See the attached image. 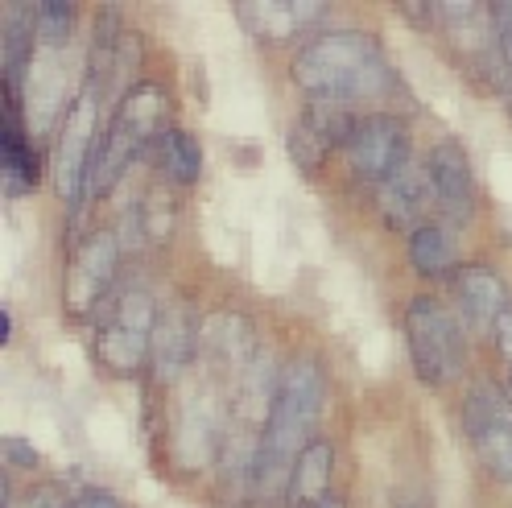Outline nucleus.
Returning <instances> with one entry per match:
<instances>
[{"label":"nucleus","instance_id":"obj_1","mask_svg":"<svg viewBox=\"0 0 512 508\" xmlns=\"http://www.w3.org/2000/svg\"><path fill=\"white\" fill-rule=\"evenodd\" d=\"M323 368L310 356H294L277 372V393L269 405V418L261 426V442H256L252 459V496L261 504H285V488H290V471L302 447L314 438L310 430L323 414Z\"/></svg>","mask_w":512,"mask_h":508},{"label":"nucleus","instance_id":"obj_2","mask_svg":"<svg viewBox=\"0 0 512 508\" xmlns=\"http://www.w3.org/2000/svg\"><path fill=\"white\" fill-rule=\"evenodd\" d=\"M294 83L318 104H360L397 91L393 62L368 29H323L298 46L290 62Z\"/></svg>","mask_w":512,"mask_h":508},{"label":"nucleus","instance_id":"obj_3","mask_svg":"<svg viewBox=\"0 0 512 508\" xmlns=\"http://www.w3.org/2000/svg\"><path fill=\"white\" fill-rule=\"evenodd\" d=\"M170 100H166V87L153 83V79H137L120 95V104L108 120V129L100 133V145H95V162H91V178L87 190L91 195H104L112 190V182L120 178V170L133 162V157L157 141L170 129Z\"/></svg>","mask_w":512,"mask_h":508},{"label":"nucleus","instance_id":"obj_4","mask_svg":"<svg viewBox=\"0 0 512 508\" xmlns=\"http://www.w3.org/2000/svg\"><path fill=\"white\" fill-rule=\"evenodd\" d=\"M405 339H409V356L413 372L426 385H446L455 380L467 364V335L463 323L455 319V310L434 294H413L405 306Z\"/></svg>","mask_w":512,"mask_h":508},{"label":"nucleus","instance_id":"obj_5","mask_svg":"<svg viewBox=\"0 0 512 508\" xmlns=\"http://www.w3.org/2000/svg\"><path fill=\"white\" fill-rule=\"evenodd\" d=\"M95 120H100V100H95V83H87L67 104V116L58 124V145H54V190L67 207L83 199L87 178H91L95 145H100Z\"/></svg>","mask_w":512,"mask_h":508},{"label":"nucleus","instance_id":"obj_6","mask_svg":"<svg viewBox=\"0 0 512 508\" xmlns=\"http://www.w3.org/2000/svg\"><path fill=\"white\" fill-rule=\"evenodd\" d=\"M347 162L360 178L384 182L409 162V124L397 112H364L351 124Z\"/></svg>","mask_w":512,"mask_h":508},{"label":"nucleus","instance_id":"obj_7","mask_svg":"<svg viewBox=\"0 0 512 508\" xmlns=\"http://www.w3.org/2000/svg\"><path fill=\"white\" fill-rule=\"evenodd\" d=\"M116 261H120V236L112 228H95L79 240L75 257L67 265V310L75 319H87V314L104 302V294L112 290V277H116Z\"/></svg>","mask_w":512,"mask_h":508},{"label":"nucleus","instance_id":"obj_8","mask_svg":"<svg viewBox=\"0 0 512 508\" xmlns=\"http://www.w3.org/2000/svg\"><path fill=\"white\" fill-rule=\"evenodd\" d=\"M351 116L343 104H318L310 100L294 120H290V133H285V145H290V157L302 166V170H314L327 162V153L335 145H347L351 137Z\"/></svg>","mask_w":512,"mask_h":508},{"label":"nucleus","instance_id":"obj_9","mask_svg":"<svg viewBox=\"0 0 512 508\" xmlns=\"http://www.w3.org/2000/svg\"><path fill=\"white\" fill-rule=\"evenodd\" d=\"M426 174L434 186L438 207L455 219V224H467L475 215V174L471 162L459 141H434L430 157H426Z\"/></svg>","mask_w":512,"mask_h":508},{"label":"nucleus","instance_id":"obj_10","mask_svg":"<svg viewBox=\"0 0 512 508\" xmlns=\"http://www.w3.org/2000/svg\"><path fill=\"white\" fill-rule=\"evenodd\" d=\"M451 290H455V306L463 314V323L471 331H492L496 319L508 310V285L504 277L484 265V261H467L451 273Z\"/></svg>","mask_w":512,"mask_h":508},{"label":"nucleus","instance_id":"obj_11","mask_svg":"<svg viewBox=\"0 0 512 508\" xmlns=\"http://www.w3.org/2000/svg\"><path fill=\"white\" fill-rule=\"evenodd\" d=\"M203 339V327L195 323L182 302L157 310V323L149 335V364L157 372V380H174L178 372H186V364L195 360V347Z\"/></svg>","mask_w":512,"mask_h":508},{"label":"nucleus","instance_id":"obj_12","mask_svg":"<svg viewBox=\"0 0 512 508\" xmlns=\"http://www.w3.org/2000/svg\"><path fill=\"white\" fill-rule=\"evenodd\" d=\"M335 480V442L310 438L302 455L294 459L290 488H285V508H314L327 500V488Z\"/></svg>","mask_w":512,"mask_h":508},{"label":"nucleus","instance_id":"obj_13","mask_svg":"<svg viewBox=\"0 0 512 508\" xmlns=\"http://www.w3.org/2000/svg\"><path fill=\"white\" fill-rule=\"evenodd\" d=\"M0 166H5V190H29L38 182V153L25 137L21 108H17V87L5 83V120H0Z\"/></svg>","mask_w":512,"mask_h":508},{"label":"nucleus","instance_id":"obj_14","mask_svg":"<svg viewBox=\"0 0 512 508\" xmlns=\"http://www.w3.org/2000/svg\"><path fill=\"white\" fill-rule=\"evenodd\" d=\"M430 199H434V186H430L426 166H418V162H405L393 178L380 182V211L393 228L413 224V219L430 207Z\"/></svg>","mask_w":512,"mask_h":508},{"label":"nucleus","instance_id":"obj_15","mask_svg":"<svg viewBox=\"0 0 512 508\" xmlns=\"http://www.w3.org/2000/svg\"><path fill=\"white\" fill-rule=\"evenodd\" d=\"M240 21L261 38H290L314 17H323V5H302V0H256V5L236 9Z\"/></svg>","mask_w":512,"mask_h":508},{"label":"nucleus","instance_id":"obj_16","mask_svg":"<svg viewBox=\"0 0 512 508\" xmlns=\"http://www.w3.org/2000/svg\"><path fill=\"white\" fill-rule=\"evenodd\" d=\"M149 335L153 331H137V327H124V323L108 319V323H100V331H95V356H100L104 368L128 376V372L145 368V360H149Z\"/></svg>","mask_w":512,"mask_h":508},{"label":"nucleus","instance_id":"obj_17","mask_svg":"<svg viewBox=\"0 0 512 508\" xmlns=\"http://www.w3.org/2000/svg\"><path fill=\"white\" fill-rule=\"evenodd\" d=\"M467 434H471V447H475L479 463H484L496 480L512 484V414L467 422Z\"/></svg>","mask_w":512,"mask_h":508},{"label":"nucleus","instance_id":"obj_18","mask_svg":"<svg viewBox=\"0 0 512 508\" xmlns=\"http://www.w3.org/2000/svg\"><path fill=\"white\" fill-rule=\"evenodd\" d=\"M409 261L422 277H442L455 269V236L434 219L409 228Z\"/></svg>","mask_w":512,"mask_h":508},{"label":"nucleus","instance_id":"obj_19","mask_svg":"<svg viewBox=\"0 0 512 508\" xmlns=\"http://www.w3.org/2000/svg\"><path fill=\"white\" fill-rule=\"evenodd\" d=\"M203 343L223 364H240V368L252 364V327H248V319H240V314H215V319L203 327Z\"/></svg>","mask_w":512,"mask_h":508},{"label":"nucleus","instance_id":"obj_20","mask_svg":"<svg viewBox=\"0 0 512 508\" xmlns=\"http://www.w3.org/2000/svg\"><path fill=\"white\" fill-rule=\"evenodd\" d=\"M153 153H157V166L166 170L170 182H195L199 170H203V149L199 141L190 137L186 129L170 124V129L153 141Z\"/></svg>","mask_w":512,"mask_h":508},{"label":"nucleus","instance_id":"obj_21","mask_svg":"<svg viewBox=\"0 0 512 508\" xmlns=\"http://www.w3.org/2000/svg\"><path fill=\"white\" fill-rule=\"evenodd\" d=\"M215 447V418L207 414V409L199 405H186L182 409V422L174 430V451L190 463V467H199Z\"/></svg>","mask_w":512,"mask_h":508},{"label":"nucleus","instance_id":"obj_22","mask_svg":"<svg viewBox=\"0 0 512 508\" xmlns=\"http://www.w3.org/2000/svg\"><path fill=\"white\" fill-rule=\"evenodd\" d=\"M34 29H38V42L62 46L75 34V5H67V0H42L34 9Z\"/></svg>","mask_w":512,"mask_h":508},{"label":"nucleus","instance_id":"obj_23","mask_svg":"<svg viewBox=\"0 0 512 508\" xmlns=\"http://www.w3.org/2000/svg\"><path fill=\"white\" fill-rule=\"evenodd\" d=\"M5 463H13V467H38L42 455H38L34 442H25V438H5Z\"/></svg>","mask_w":512,"mask_h":508},{"label":"nucleus","instance_id":"obj_24","mask_svg":"<svg viewBox=\"0 0 512 508\" xmlns=\"http://www.w3.org/2000/svg\"><path fill=\"white\" fill-rule=\"evenodd\" d=\"M71 508H124V504H120V496L112 488H79Z\"/></svg>","mask_w":512,"mask_h":508},{"label":"nucleus","instance_id":"obj_25","mask_svg":"<svg viewBox=\"0 0 512 508\" xmlns=\"http://www.w3.org/2000/svg\"><path fill=\"white\" fill-rule=\"evenodd\" d=\"M492 17H496V34H500V50L512 58V5H496L492 9Z\"/></svg>","mask_w":512,"mask_h":508},{"label":"nucleus","instance_id":"obj_26","mask_svg":"<svg viewBox=\"0 0 512 508\" xmlns=\"http://www.w3.org/2000/svg\"><path fill=\"white\" fill-rule=\"evenodd\" d=\"M496 347H500V356L504 360H512V302H508V310L500 314V319H496Z\"/></svg>","mask_w":512,"mask_h":508},{"label":"nucleus","instance_id":"obj_27","mask_svg":"<svg viewBox=\"0 0 512 508\" xmlns=\"http://www.w3.org/2000/svg\"><path fill=\"white\" fill-rule=\"evenodd\" d=\"M25 508H71V500H62L54 488H38V492H29Z\"/></svg>","mask_w":512,"mask_h":508},{"label":"nucleus","instance_id":"obj_28","mask_svg":"<svg viewBox=\"0 0 512 508\" xmlns=\"http://www.w3.org/2000/svg\"><path fill=\"white\" fill-rule=\"evenodd\" d=\"M13 335V319H9V310H0V343H9Z\"/></svg>","mask_w":512,"mask_h":508},{"label":"nucleus","instance_id":"obj_29","mask_svg":"<svg viewBox=\"0 0 512 508\" xmlns=\"http://www.w3.org/2000/svg\"><path fill=\"white\" fill-rule=\"evenodd\" d=\"M314 508H343V504H339V500H331V496H327V500H323V504H314Z\"/></svg>","mask_w":512,"mask_h":508}]
</instances>
